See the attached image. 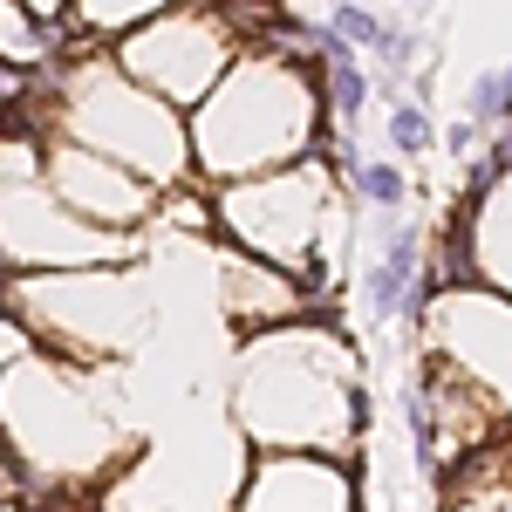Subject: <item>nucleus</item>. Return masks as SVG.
Here are the masks:
<instances>
[{"mask_svg": "<svg viewBox=\"0 0 512 512\" xmlns=\"http://www.w3.org/2000/svg\"><path fill=\"white\" fill-rule=\"evenodd\" d=\"M226 308H233L239 328L267 335V328H287L301 315V280L287 267H260V260H233L226 267Z\"/></svg>", "mask_w": 512, "mask_h": 512, "instance_id": "9d476101", "label": "nucleus"}, {"mask_svg": "<svg viewBox=\"0 0 512 512\" xmlns=\"http://www.w3.org/2000/svg\"><path fill=\"white\" fill-rule=\"evenodd\" d=\"M417 287H424V274H417V233L403 219H390L383 226V253L369 267V308H376V321L410 315L417 308Z\"/></svg>", "mask_w": 512, "mask_h": 512, "instance_id": "ddd939ff", "label": "nucleus"}, {"mask_svg": "<svg viewBox=\"0 0 512 512\" xmlns=\"http://www.w3.org/2000/svg\"><path fill=\"white\" fill-rule=\"evenodd\" d=\"M48 55H55L48 21H41L35 7H21V0H0V62H7V69H21V76H35Z\"/></svg>", "mask_w": 512, "mask_h": 512, "instance_id": "4468645a", "label": "nucleus"}, {"mask_svg": "<svg viewBox=\"0 0 512 512\" xmlns=\"http://www.w3.org/2000/svg\"><path fill=\"white\" fill-rule=\"evenodd\" d=\"M465 246H472V280H492V287L512 294V171L499 178V185L472 192Z\"/></svg>", "mask_w": 512, "mask_h": 512, "instance_id": "f8f14e48", "label": "nucleus"}, {"mask_svg": "<svg viewBox=\"0 0 512 512\" xmlns=\"http://www.w3.org/2000/svg\"><path fill=\"white\" fill-rule=\"evenodd\" d=\"M472 123L478 130L512 123V62H499V69H485V76L472 82Z\"/></svg>", "mask_w": 512, "mask_h": 512, "instance_id": "dca6fc26", "label": "nucleus"}, {"mask_svg": "<svg viewBox=\"0 0 512 512\" xmlns=\"http://www.w3.org/2000/svg\"><path fill=\"white\" fill-rule=\"evenodd\" d=\"M444 144H451V151H472V144H478V123H472V117L451 123V137H444Z\"/></svg>", "mask_w": 512, "mask_h": 512, "instance_id": "6ab92c4d", "label": "nucleus"}, {"mask_svg": "<svg viewBox=\"0 0 512 512\" xmlns=\"http://www.w3.org/2000/svg\"><path fill=\"white\" fill-rule=\"evenodd\" d=\"M437 512H512V444L458 451V465L444 472Z\"/></svg>", "mask_w": 512, "mask_h": 512, "instance_id": "9b49d317", "label": "nucleus"}, {"mask_svg": "<svg viewBox=\"0 0 512 512\" xmlns=\"http://www.w3.org/2000/svg\"><path fill=\"white\" fill-rule=\"evenodd\" d=\"M82 14V28H96V35H130V28H144V21H158L164 7H178V0H69Z\"/></svg>", "mask_w": 512, "mask_h": 512, "instance_id": "2eb2a0df", "label": "nucleus"}, {"mask_svg": "<svg viewBox=\"0 0 512 512\" xmlns=\"http://www.w3.org/2000/svg\"><path fill=\"white\" fill-rule=\"evenodd\" d=\"M239 417H246L253 444L342 451V437L362 431V390H355V369L328 335H308L287 321L246 349Z\"/></svg>", "mask_w": 512, "mask_h": 512, "instance_id": "f03ea898", "label": "nucleus"}, {"mask_svg": "<svg viewBox=\"0 0 512 512\" xmlns=\"http://www.w3.org/2000/svg\"><path fill=\"white\" fill-rule=\"evenodd\" d=\"M48 185L89 226H137L151 212V185L130 164L103 158V151H82V144H55L48 151Z\"/></svg>", "mask_w": 512, "mask_h": 512, "instance_id": "6e6552de", "label": "nucleus"}, {"mask_svg": "<svg viewBox=\"0 0 512 512\" xmlns=\"http://www.w3.org/2000/svg\"><path fill=\"white\" fill-rule=\"evenodd\" d=\"M0 431H7V451H14V472H41V478L82 472L110 437L103 417L89 410V396L62 369L28 362V355L0 369Z\"/></svg>", "mask_w": 512, "mask_h": 512, "instance_id": "39448f33", "label": "nucleus"}, {"mask_svg": "<svg viewBox=\"0 0 512 512\" xmlns=\"http://www.w3.org/2000/svg\"><path fill=\"white\" fill-rule=\"evenodd\" d=\"M21 7H35L41 21H55V14H62V7H69V0H21Z\"/></svg>", "mask_w": 512, "mask_h": 512, "instance_id": "aec40b11", "label": "nucleus"}, {"mask_svg": "<svg viewBox=\"0 0 512 512\" xmlns=\"http://www.w3.org/2000/svg\"><path fill=\"white\" fill-rule=\"evenodd\" d=\"M403 7H424V0H403Z\"/></svg>", "mask_w": 512, "mask_h": 512, "instance_id": "412c9836", "label": "nucleus"}, {"mask_svg": "<svg viewBox=\"0 0 512 512\" xmlns=\"http://www.w3.org/2000/svg\"><path fill=\"white\" fill-rule=\"evenodd\" d=\"M233 48H239V7H226V0H178L158 21L123 35L117 69L130 82H144L151 96H164V103H198L233 69Z\"/></svg>", "mask_w": 512, "mask_h": 512, "instance_id": "423d86ee", "label": "nucleus"}, {"mask_svg": "<svg viewBox=\"0 0 512 512\" xmlns=\"http://www.w3.org/2000/svg\"><path fill=\"white\" fill-rule=\"evenodd\" d=\"M226 233L274 260L287 274H301V287H328V260H321V233L335 219V178L321 171L315 158L280 164V171H260V178H239L226 205H219Z\"/></svg>", "mask_w": 512, "mask_h": 512, "instance_id": "20e7f679", "label": "nucleus"}, {"mask_svg": "<svg viewBox=\"0 0 512 512\" xmlns=\"http://www.w3.org/2000/svg\"><path fill=\"white\" fill-rule=\"evenodd\" d=\"M431 355H444L499 417L512 410V308L506 301L444 287V301L431 308Z\"/></svg>", "mask_w": 512, "mask_h": 512, "instance_id": "0eeeda50", "label": "nucleus"}, {"mask_svg": "<svg viewBox=\"0 0 512 512\" xmlns=\"http://www.w3.org/2000/svg\"><path fill=\"white\" fill-rule=\"evenodd\" d=\"M69 137L82 151L130 164L144 185H171L185 171V158H192V130L171 117L164 96H151L144 82L123 76L117 55L69 76Z\"/></svg>", "mask_w": 512, "mask_h": 512, "instance_id": "7ed1b4c3", "label": "nucleus"}, {"mask_svg": "<svg viewBox=\"0 0 512 512\" xmlns=\"http://www.w3.org/2000/svg\"><path fill=\"white\" fill-rule=\"evenodd\" d=\"M315 110H321L315 82L287 55L253 48L198 103L192 158L212 178H260V171H280V164H301L308 144H315Z\"/></svg>", "mask_w": 512, "mask_h": 512, "instance_id": "f257e3e1", "label": "nucleus"}, {"mask_svg": "<svg viewBox=\"0 0 512 512\" xmlns=\"http://www.w3.org/2000/svg\"><path fill=\"white\" fill-rule=\"evenodd\" d=\"M349 185L362 198H369V205H383V212H396V205H403V198H410V178H403V171H396V164H349Z\"/></svg>", "mask_w": 512, "mask_h": 512, "instance_id": "f3484780", "label": "nucleus"}, {"mask_svg": "<svg viewBox=\"0 0 512 512\" xmlns=\"http://www.w3.org/2000/svg\"><path fill=\"white\" fill-rule=\"evenodd\" d=\"M239 512H349V478L328 458H260Z\"/></svg>", "mask_w": 512, "mask_h": 512, "instance_id": "1a4fd4ad", "label": "nucleus"}, {"mask_svg": "<svg viewBox=\"0 0 512 512\" xmlns=\"http://www.w3.org/2000/svg\"><path fill=\"white\" fill-rule=\"evenodd\" d=\"M390 144L403 151V158L431 151V117H424V103H396L390 110Z\"/></svg>", "mask_w": 512, "mask_h": 512, "instance_id": "a211bd4d", "label": "nucleus"}]
</instances>
